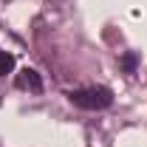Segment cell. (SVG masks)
<instances>
[{
    "label": "cell",
    "instance_id": "6da1fadb",
    "mask_svg": "<svg viewBox=\"0 0 147 147\" xmlns=\"http://www.w3.org/2000/svg\"><path fill=\"white\" fill-rule=\"evenodd\" d=\"M68 99H71V105H76L82 110H105L113 105V91L105 85H88V88L71 91Z\"/></svg>",
    "mask_w": 147,
    "mask_h": 147
},
{
    "label": "cell",
    "instance_id": "7a4b0ae2",
    "mask_svg": "<svg viewBox=\"0 0 147 147\" xmlns=\"http://www.w3.org/2000/svg\"><path fill=\"white\" fill-rule=\"evenodd\" d=\"M17 88L40 93V91H42V76H40V74H37L34 68H23V71L17 74Z\"/></svg>",
    "mask_w": 147,
    "mask_h": 147
},
{
    "label": "cell",
    "instance_id": "3957f363",
    "mask_svg": "<svg viewBox=\"0 0 147 147\" xmlns=\"http://www.w3.org/2000/svg\"><path fill=\"white\" fill-rule=\"evenodd\" d=\"M11 71H14V57L0 51V76H6V74H11Z\"/></svg>",
    "mask_w": 147,
    "mask_h": 147
},
{
    "label": "cell",
    "instance_id": "277c9868",
    "mask_svg": "<svg viewBox=\"0 0 147 147\" xmlns=\"http://www.w3.org/2000/svg\"><path fill=\"white\" fill-rule=\"evenodd\" d=\"M136 62H139V57H136V54H125V57H122V68H125V74H133V71H136Z\"/></svg>",
    "mask_w": 147,
    "mask_h": 147
}]
</instances>
